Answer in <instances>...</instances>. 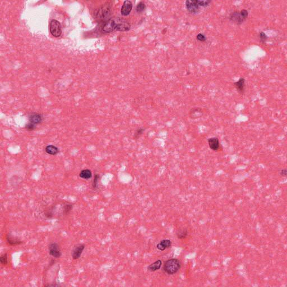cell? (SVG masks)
<instances>
[{
  "instance_id": "cb8c5ba5",
  "label": "cell",
  "mask_w": 287,
  "mask_h": 287,
  "mask_svg": "<svg viewBox=\"0 0 287 287\" xmlns=\"http://www.w3.org/2000/svg\"><path fill=\"white\" fill-rule=\"evenodd\" d=\"M0 262L2 265H6L8 264V256L7 254L5 253L2 255L0 257Z\"/></svg>"
},
{
  "instance_id": "7a4b0ae2",
  "label": "cell",
  "mask_w": 287,
  "mask_h": 287,
  "mask_svg": "<svg viewBox=\"0 0 287 287\" xmlns=\"http://www.w3.org/2000/svg\"><path fill=\"white\" fill-rule=\"evenodd\" d=\"M181 266V262L178 259L171 258L164 262L163 270L168 275H174L180 270Z\"/></svg>"
},
{
  "instance_id": "ffe728a7",
  "label": "cell",
  "mask_w": 287,
  "mask_h": 287,
  "mask_svg": "<svg viewBox=\"0 0 287 287\" xmlns=\"http://www.w3.org/2000/svg\"><path fill=\"white\" fill-rule=\"evenodd\" d=\"M73 206L71 203H66L63 208V214L65 215L69 214L73 210Z\"/></svg>"
},
{
  "instance_id": "4fadbf2b",
  "label": "cell",
  "mask_w": 287,
  "mask_h": 287,
  "mask_svg": "<svg viewBox=\"0 0 287 287\" xmlns=\"http://www.w3.org/2000/svg\"><path fill=\"white\" fill-rule=\"evenodd\" d=\"M29 120L31 123L34 125H38L42 122L43 117L39 113H33L29 116Z\"/></svg>"
},
{
  "instance_id": "9c48e42d",
  "label": "cell",
  "mask_w": 287,
  "mask_h": 287,
  "mask_svg": "<svg viewBox=\"0 0 287 287\" xmlns=\"http://www.w3.org/2000/svg\"><path fill=\"white\" fill-rule=\"evenodd\" d=\"M233 85L240 94L243 95L246 89V79L244 77H240L237 81L233 83Z\"/></svg>"
},
{
  "instance_id": "4316f807",
  "label": "cell",
  "mask_w": 287,
  "mask_h": 287,
  "mask_svg": "<svg viewBox=\"0 0 287 287\" xmlns=\"http://www.w3.org/2000/svg\"><path fill=\"white\" fill-rule=\"evenodd\" d=\"M99 178H100L99 175H97V174L95 175L93 181V187L94 189H97V188L98 187V183H99Z\"/></svg>"
},
{
  "instance_id": "d4e9b609",
  "label": "cell",
  "mask_w": 287,
  "mask_h": 287,
  "mask_svg": "<svg viewBox=\"0 0 287 287\" xmlns=\"http://www.w3.org/2000/svg\"><path fill=\"white\" fill-rule=\"evenodd\" d=\"M144 131H145V129L143 128H138L135 132V138H138L140 137H141L142 134H144Z\"/></svg>"
},
{
  "instance_id": "603a6c76",
  "label": "cell",
  "mask_w": 287,
  "mask_h": 287,
  "mask_svg": "<svg viewBox=\"0 0 287 287\" xmlns=\"http://www.w3.org/2000/svg\"><path fill=\"white\" fill-rule=\"evenodd\" d=\"M197 1V3L199 5V6H200V7H204V8H206V7H208L210 4L211 3V1H209V0H196Z\"/></svg>"
},
{
  "instance_id": "8992f818",
  "label": "cell",
  "mask_w": 287,
  "mask_h": 287,
  "mask_svg": "<svg viewBox=\"0 0 287 287\" xmlns=\"http://www.w3.org/2000/svg\"><path fill=\"white\" fill-rule=\"evenodd\" d=\"M185 7L187 11L191 14H198L200 12V7L197 3L196 0L186 1Z\"/></svg>"
},
{
  "instance_id": "52a82bcc",
  "label": "cell",
  "mask_w": 287,
  "mask_h": 287,
  "mask_svg": "<svg viewBox=\"0 0 287 287\" xmlns=\"http://www.w3.org/2000/svg\"><path fill=\"white\" fill-rule=\"evenodd\" d=\"M49 254L55 258H60L62 256V252L60 247L57 243H51L48 246Z\"/></svg>"
},
{
  "instance_id": "d6986e66",
  "label": "cell",
  "mask_w": 287,
  "mask_h": 287,
  "mask_svg": "<svg viewBox=\"0 0 287 287\" xmlns=\"http://www.w3.org/2000/svg\"><path fill=\"white\" fill-rule=\"evenodd\" d=\"M146 5L144 2L141 1L138 3L136 7V11L138 14H141L145 10Z\"/></svg>"
},
{
  "instance_id": "ba28073f",
  "label": "cell",
  "mask_w": 287,
  "mask_h": 287,
  "mask_svg": "<svg viewBox=\"0 0 287 287\" xmlns=\"http://www.w3.org/2000/svg\"><path fill=\"white\" fill-rule=\"evenodd\" d=\"M207 141L209 148L213 151L218 152L223 149L219 142V139L217 137H211L207 138Z\"/></svg>"
},
{
  "instance_id": "e0dca14e",
  "label": "cell",
  "mask_w": 287,
  "mask_h": 287,
  "mask_svg": "<svg viewBox=\"0 0 287 287\" xmlns=\"http://www.w3.org/2000/svg\"><path fill=\"white\" fill-rule=\"evenodd\" d=\"M45 151L48 154L52 155H55L59 153V149L58 148L53 145L47 146L45 148Z\"/></svg>"
},
{
  "instance_id": "30bf717a",
  "label": "cell",
  "mask_w": 287,
  "mask_h": 287,
  "mask_svg": "<svg viewBox=\"0 0 287 287\" xmlns=\"http://www.w3.org/2000/svg\"><path fill=\"white\" fill-rule=\"evenodd\" d=\"M133 8V5L130 1H125L121 9V14L124 16H126L131 13Z\"/></svg>"
},
{
  "instance_id": "5b68a950",
  "label": "cell",
  "mask_w": 287,
  "mask_h": 287,
  "mask_svg": "<svg viewBox=\"0 0 287 287\" xmlns=\"http://www.w3.org/2000/svg\"><path fill=\"white\" fill-rule=\"evenodd\" d=\"M50 30L51 34L55 37H59L62 34L61 25L56 20H52L50 24Z\"/></svg>"
},
{
  "instance_id": "7c38bea8",
  "label": "cell",
  "mask_w": 287,
  "mask_h": 287,
  "mask_svg": "<svg viewBox=\"0 0 287 287\" xmlns=\"http://www.w3.org/2000/svg\"><path fill=\"white\" fill-rule=\"evenodd\" d=\"M172 246V241L171 240L166 239L161 241L159 244L156 245V248L160 251H164L166 249L170 248Z\"/></svg>"
},
{
  "instance_id": "f1b7e54d",
  "label": "cell",
  "mask_w": 287,
  "mask_h": 287,
  "mask_svg": "<svg viewBox=\"0 0 287 287\" xmlns=\"http://www.w3.org/2000/svg\"><path fill=\"white\" fill-rule=\"evenodd\" d=\"M287 169H282L279 172V174L282 177H287Z\"/></svg>"
},
{
  "instance_id": "277c9868",
  "label": "cell",
  "mask_w": 287,
  "mask_h": 287,
  "mask_svg": "<svg viewBox=\"0 0 287 287\" xmlns=\"http://www.w3.org/2000/svg\"><path fill=\"white\" fill-rule=\"evenodd\" d=\"M120 20V18H110L106 22H103L101 26V31L104 33H111L113 31H117Z\"/></svg>"
},
{
  "instance_id": "ac0fdd59",
  "label": "cell",
  "mask_w": 287,
  "mask_h": 287,
  "mask_svg": "<svg viewBox=\"0 0 287 287\" xmlns=\"http://www.w3.org/2000/svg\"><path fill=\"white\" fill-rule=\"evenodd\" d=\"M92 172L89 169H85L81 171L79 173L80 178L84 179H89L92 177Z\"/></svg>"
},
{
  "instance_id": "83f0119b",
  "label": "cell",
  "mask_w": 287,
  "mask_h": 287,
  "mask_svg": "<svg viewBox=\"0 0 287 287\" xmlns=\"http://www.w3.org/2000/svg\"><path fill=\"white\" fill-rule=\"evenodd\" d=\"M36 126L34 124H32L30 122L28 124H27L26 126V128L28 131H33L34 130L36 129Z\"/></svg>"
},
{
  "instance_id": "f546056e",
  "label": "cell",
  "mask_w": 287,
  "mask_h": 287,
  "mask_svg": "<svg viewBox=\"0 0 287 287\" xmlns=\"http://www.w3.org/2000/svg\"><path fill=\"white\" fill-rule=\"evenodd\" d=\"M44 286L45 287H58V286H60V285H59V284H47V285H45Z\"/></svg>"
},
{
  "instance_id": "9a60e30c",
  "label": "cell",
  "mask_w": 287,
  "mask_h": 287,
  "mask_svg": "<svg viewBox=\"0 0 287 287\" xmlns=\"http://www.w3.org/2000/svg\"><path fill=\"white\" fill-rule=\"evenodd\" d=\"M162 265V261L160 260H158L156 261L153 262V264H150L148 267V270L151 272H155L156 270H158L159 269H160Z\"/></svg>"
},
{
  "instance_id": "8fae6325",
  "label": "cell",
  "mask_w": 287,
  "mask_h": 287,
  "mask_svg": "<svg viewBox=\"0 0 287 287\" xmlns=\"http://www.w3.org/2000/svg\"><path fill=\"white\" fill-rule=\"evenodd\" d=\"M85 247V246L84 244H79L74 247L71 253V256L73 260H77L80 258Z\"/></svg>"
},
{
  "instance_id": "5bb4252c",
  "label": "cell",
  "mask_w": 287,
  "mask_h": 287,
  "mask_svg": "<svg viewBox=\"0 0 287 287\" xmlns=\"http://www.w3.org/2000/svg\"><path fill=\"white\" fill-rule=\"evenodd\" d=\"M203 112L201 108L199 107H196L193 108L190 112V116L191 118H197L203 116Z\"/></svg>"
},
{
  "instance_id": "2e32d148",
  "label": "cell",
  "mask_w": 287,
  "mask_h": 287,
  "mask_svg": "<svg viewBox=\"0 0 287 287\" xmlns=\"http://www.w3.org/2000/svg\"><path fill=\"white\" fill-rule=\"evenodd\" d=\"M6 241H7V244L10 246H17V245L22 244L23 243V242L21 240L14 238L9 234H7L6 236Z\"/></svg>"
},
{
  "instance_id": "44dd1931",
  "label": "cell",
  "mask_w": 287,
  "mask_h": 287,
  "mask_svg": "<svg viewBox=\"0 0 287 287\" xmlns=\"http://www.w3.org/2000/svg\"><path fill=\"white\" fill-rule=\"evenodd\" d=\"M258 40L260 42H261L262 44H265L266 42L268 39L269 37L266 34V33L261 32H260L258 35Z\"/></svg>"
},
{
  "instance_id": "7402d4cb",
  "label": "cell",
  "mask_w": 287,
  "mask_h": 287,
  "mask_svg": "<svg viewBox=\"0 0 287 287\" xmlns=\"http://www.w3.org/2000/svg\"><path fill=\"white\" fill-rule=\"evenodd\" d=\"M188 235V231L186 229H181L177 233V236L179 239H184Z\"/></svg>"
},
{
  "instance_id": "484cf974",
  "label": "cell",
  "mask_w": 287,
  "mask_h": 287,
  "mask_svg": "<svg viewBox=\"0 0 287 287\" xmlns=\"http://www.w3.org/2000/svg\"><path fill=\"white\" fill-rule=\"evenodd\" d=\"M196 39L201 42H204L206 40H207V38L205 35H204L203 33H199L196 36Z\"/></svg>"
},
{
  "instance_id": "6da1fadb",
  "label": "cell",
  "mask_w": 287,
  "mask_h": 287,
  "mask_svg": "<svg viewBox=\"0 0 287 287\" xmlns=\"http://www.w3.org/2000/svg\"><path fill=\"white\" fill-rule=\"evenodd\" d=\"M249 12L247 10L243 9L240 11H234L229 14V19L231 22L237 26L242 24L248 17Z\"/></svg>"
},
{
  "instance_id": "3957f363",
  "label": "cell",
  "mask_w": 287,
  "mask_h": 287,
  "mask_svg": "<svg viewBox=\"0 0 287 287\" xmlns=\"http://www.w3.org/2000/svg\"><path fill=\"white\" fill-rule=\"evenodd\" d=\"M111 9L112 6L109 3L103 5L99 9L96 13V18L102 22H106L110 19L109 18L111 15Z\"/></svg>"
}]
</instances>
